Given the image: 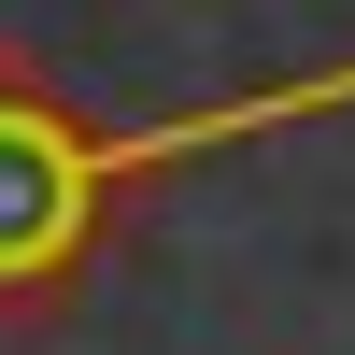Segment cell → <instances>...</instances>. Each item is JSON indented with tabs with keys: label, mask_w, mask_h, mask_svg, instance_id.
Wrapping results in <instances>:
<instances>
[{
	"label": "cell",
	"mask_w": 355,
	"mask_h": 355,
	"mask_svg": "<svg viewBox=\"0 0 355 355\" xmlns=\"http://www.w3.org/2000/svg\"><path fill=\"white\" fill-rule=\"evenodd\" d=\"M313 114H355V57L284 71V85H242V100H199V114H157V128H100V114H71L43 71L0 57V313L57 299V284L128 227L142 185H171V171H199V157H242V142H270V128H313Z\"/></svg>",
	"instance_id": "6da1fadb"
}]
</instances>
